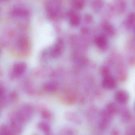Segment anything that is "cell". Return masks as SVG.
Listing matches in <instances>:
<instances>
[{
	"label": "cell",
	"instance_id": "13",
	"mask_svg": "<svg viewBox=\"0 0 135 135\" xmlns=\"http://www.w3.org/2000/svg\"><path fill=\"white\" fill-rule=\"evenodd\" d=\"M105 109L113 115L118 111V108L117 105L113 103H110L108 104Z\"/></svg>",
	"mask_w": 135,
	"mask_h": 135
},
{
	"label": "cell",
	"instance_id": "20",
	"mask_svg": "<svg viewBox=\"0 0 135 135\" xmlns=\"http://www.w3.org/2000/svg\"><path fill=\"white\" fill-rule=\"evenodd\" d=\"M75 6L78 8H82L84 6V0H74Z\"/></svg>",
	"mask_w": 135,
	"mask_h": 135
},
{
	"label": "cell",
	"instance_id": "24",
	"mask_svg": "<svg viewBox=\"0 0 135 135\" xmlns=\"http://www.w3.org/2000/svg\"><path fill=\"white\" fill-rule=\"evenodd\" d=\"M119 132L118 131H116V130H114L112 132V135H119Z\"/></svg>",
	"mask_w": 135,
	"mask_h": 135
},
{
	"label": "cell",
	"instance_id": "14",
	"mask_svg": "<svg viewBox=\"0 0 135 135\" xmlns=\"http://www.w3.org/2000/svg\"><path fill=\"white\" fill-rule=\"evenodd\" d=\"M111 122L104 119L101 118L98 124V129L100 131H103L107 129Z\"/></svg>",
	"mask_w": 135,
	"mask_h": 135
},
{
	"label": "cell",
	"instance_id": "2",
	"mask_svg": "<svg viewBox=\"0 0 135 135\" xmlns=\"http://www.w3.org/2000/svg\"><path fill=\"white\" fill-rule=\"evenodd\" d=\"M61 4V0H47L46 2V7L50 13L51 16H56L59 12Z\"/></svg>",
	"mask_w": 135,
	"mask_h": 135
},
{
	"label": "cell",
	"instance_id": "3",
	"mask_svg": "<svg viewBox=\"0 0 135 135\" xmlns=\"http://www.w3.org/2000/svg\"><path fill=\"white\" fill-rule=\"evenodd\" d=\"M115 99L117 102L121 105L126 104L129 100L128 94L124 90H119L115 94Z\"/></svg>",
	"mask_w": 135,
	"mask_h": 135
},
{
	"label": "cell",
	"instance_id": "6",
	"mask_svg": "<svg viewBox=\"0 0 135 135\" xmlns=\"http://www.w3.org/2000/svg\"><path fill=\"white\" fill-rule=\"evenodd\" d=\"M23 123L19 120L16 116L14 117L11 120V126L13 131L19 134L22 132Z\"/></svg>",
	"mask_w": 135,
	"mask_h": 135
},
{
	"label": "cell",
	"instance_id": "18",
	"mask_svg": "<svg viewBox=\"0 0 135 135\" xmlns=\"http://www.w3.org/2000/svg\"><path fill=\"white\" fill-rule=\"evenodd\" d=\"M41 115L42 117L45 119H50L52 117L51 113L46 110H43L41 112Z\"/></svg>",
	"mask_w": 135,
	"mask_h": 135
},
{
	"label": "cell",
	"instance_id": "1",
	"mask_svg": "<svg viewBox=\"0 0 135 135\" xmlns=\"http://www.w3.org/2000/svg\"><path fill=\"white\" fill-rule=\"evenodd\" d=\"M32 114V109L29 106H25L22 108L15 116L24 123L30 119Z\"/></svg>",
	"mask_w": 135,
	"mask_h": 135
},
{
	"label": "cell",
	"instance_id": "21",
	"mask_svg": "<svg viewBox=\"0 0 135 135\" xmlns=\"http://www.w3.org/2000/svg\"><path fill=\"white\" fill-rule=\"evenodd\" d=\"M102 74L104 78L107 76H110V71L107 68L104 67L102 69Z\"/></svg>",
	"mask_w": 135,
	"mask_h": 135
},
{
	"label": "cell",
	"instance_id": "12",
	"mask_svg": "<svg viewBox=\"0 0 135 135\" xmlns=\"http://www.w3.org/2000/svg\"><path fill=\"white\" fill-rule=\"evenodd\" d=\"M121 118L124 122H128L131 119V114L127 109H124L121 111Z\"/></svg>",
	"mask_w": 135,
	"mask_h": 135
},
{
	"label": "cell",
	"instance_id": "4",
	"mask_svg": "<svg viewBox=\"0 0 135 135\" xmlns=\"http://www.w3.org/2000/svg\"><path fill=\"white\" fill-rule=\"evenodd\" d=\"M102 85L106 89H113L116 87L117 83L115 80L110 75L104 78L102 81Z\"/></svg>",
	"mask_w": 135,
	"mask_h": 135
},
{
	"label": "cell",
	"instance_id": "8",
	"mask_svg": "<svg viewBox=\"0 0 135 135\" xmlns=\"http://www.w3.org/2000/svg\"><path fill=\"white\" fill-rule=\"evenodd\" d=\"M96 43L98 48L101 50H105L108 47V41L104 36H100L98 37L96 39Z\"/></svg>",
	"mask_w": 135,
	"mask_h": 135
},
{
	"label": "cell",
	"instance_id": "22",
	"mask_svg": "<svg viewBox=\"0 0 135 135\" xmlns=\"http://www.w3.org/2000/svg\"><path fill=\"white\" fill-rule=\"evenodd\" d=\"M128 23L130 25H132L134 23H135V15H133V14H131L130 15V16L128 17Z\"/></svg>",
	"mask_w": 135,
	"mask_h": 135
},
{
	"label": "cell",
	"instance_id": "19",
	"mask_svg": "<svg viewBox=\"0 0 135 135\" xmlns=\"http://www.w3.org/2000/svg\"><path fill=\"white\" fill-rule=\"evenodd\" d=\"M57 88V86L55 83H49L47 84L46 86H45V89H46L47 90L49 91H54Z\"/></svg>",
	"mask_w": 135,
	"mask_h": 135
},
{
	"label": "cell",
	"instance_id": "25",
	"mask_svg": "<svg viewBox=\"0 0 135 135\" xmlns=\"http://www.w3.org/2000/svg\"><path fill=\"white\" fill-rule=\"evenodd\" d=\"M46 135H53L52 134H50V133H48V134H47Z\"/></svg>",
	"mask_w": 135,
	"mask_h": 135
},
{
	"label": "cell",
	"instance_id": "15",
	"mask_svg": "<svg viewBox=\"0 0 135 135\" xmlns=\"http://www.w3.org/2000/svg\"><path fill=\"white\" fill-rule=\"evenodd\" d=\"M61 135H77L75 130L70 128H65L62 130Z\"/></svg>",
	"mask_w": 135,
	"mask_h": 135
},
{
	"label": "cell",
	"instance_id": "23",
	"mask_svg": "<svg viewBox=\"0 0 135 135\" xmlns=\"http://www.w3.org/2000/svg\"><path fill=\"white\" fill-rule=\"evenodd\" d=\"M85 20L86 21H88V22H90V21H91L93 20V18H92V16L91 15H89V14H87L86 16H85Z\"/></svg>",
	"mask_w": 135,
	"mask_h": 135
},
{
	"label": "cell",
	"instance_id": "9",
	"mask_svg": "<svg viewBox=\"0 0 135 135\" xmlns=\"http://www.w3.org/2000/svg\"><path fill=\"white\" fill-rule=\"evenodd\" d=\"M26 68L27 66L25 63H18L13 68V73L17 76L21 75L25 71Z\"/></svg>",
	"mask_w": 135,
	"mask_h": 135
},
{
	"label": "cell",
	"instance_id": "10",
	"mask_svg": "<svg viewBox=\"0 0 135 135\" xmlns=\"http://www.w3.org/2000/svg\"><path fill=\"white\" fill-rule=\"evenodd\" d=\"M70 21L71 25L72 26L75 27L78 26L80 23V17L76 13L71 12L70 15Z\"/></svg>",
	"mask_w": 135,
	"mask_h": 135
},
{
	"label": "cell",
	"instance_id": "5",
	"mask_svg": "<svg viewBox=\"0 0 135 135\" xmlns=\"http://www.w3.org/2000/svg\"><path fill=\"white\" fill-rule=\"evenodd\" d=\"M64 49V43L62 40H59L51 50V54L53 57H59Z\"/></svg>",
	"mask_w": 135,
	"mask_h": 135
},
{
	"label": "cell",
	"instance_id": "26",
	"mask_svg": "<svg viewBox=\"0 0 135 135\" xmlns=\"http://www.w3.org/2000/svg\"><path fill=\"white\" fill-rule=\"evenodd\" d=\"M134 108H135V105H134Z\"/></svg>",
	"mask_w": 135,
	"mask_h": 135
},
{
	"label": "cell",
	"instance_id": "11",
	"mask_svg": "<svg viewBox=\"0 0 135 135\" xmlns=\"http://www.w3.org/2000/svg\"><path fill=\"white\" fill-rule=\"evenodd\" d=\"M38 128L46 134L50 133L51 131V127L50 125L46 122L41 121L38 125Z\"/></svg>",
	"mask_w": 135,
	"mask_h": 135
},
{
	"label": "cell",
	"instance_id": "16",
	"mask_svg": "<svg viewBox=\"0 0 135 135\" xmlns=\"http://www.w3.org/2000/svg\"><path fill=\"white\" fill-rule=\"evenodd\" d=\"M104 29L105 32L109 35L113 36L115 33V30L113 27L109 25H105L104 26Z\"/></svg>",
	"mask_w": 135,
	"mask_h": 135
},
{
	"label": "cell",
	"instance_id": "7",
	"mask_svg": "<svg viewBox=\"0 0 135 135\" xmlns=\"http://www.w3.org/2000/svg\"><path fill=\"white\" fill-rule=\"evenodd\" d=\"M65 119L68 121L77 124H80L81 120L76 114L72 113H68L65 115Z\"/></svg>",
	"mask_w": 135,
	"mask_h": 135
},
{
	"label": "cell",
	"instance_id": "17",
	"mask_svg": "<svg viewBox=\"0 0 135 135\" xmlns=\"http://www.w3.org/2000/svg\"><path fill=\"white\" fill-rule=\"evenodd\" d=\"M1 135H14L6 126H2L0 130Z\"/></svg>",
	"mask_w": 135,
	"mask_h": 135
}]
</instances>
